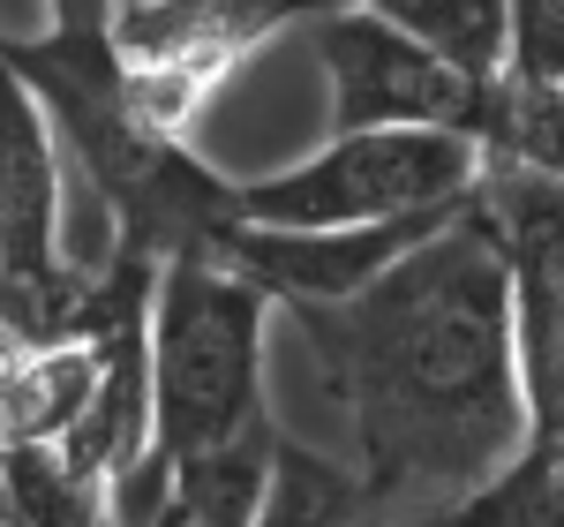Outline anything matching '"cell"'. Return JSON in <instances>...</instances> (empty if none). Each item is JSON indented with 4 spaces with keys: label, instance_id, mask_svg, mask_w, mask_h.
<instances>
[{
    "label": "cell",
    "instance_id": "obj_2",
    "mask_svg": "<svg viewBox=\"0 0 564 527\" xmlns=\"http://www.w3.org/2000/svg\"><path fill=\"white\" fill-rule=\"evenodd\" d=\"M15 76L31 84L45 121L61 136V159L98 189L113 249L143 264L218 257L226 234L241 226V181L218 174L188 136L151 129L129 106V68L106 39H0Z\"/></svg>",
    "mask_w": 564,
    "mask_h": 527
},
{
    "label": "cell",
    "instance_id": "obj_5",
    "mask_svg": "<svg viewBox=\"0 0 564 527\" xmlns=\"http://www.w3.org/2000/svg\"><path fill=\"white\" fill-rule=\"evenodd\" d=\"M347 0H121L113 53L129 68V106L166 136H188V121L257 45H271L286 23H316Z\"/></svg>",
    "mask_w": 564,
    "mask_h": 527
},
{
    "label": "cell",
    "instance_id": "obj_1",
    "mask_svg": "<svg viewBox=\"0 0 564 527\" xmlns=\"http://www.w3.org/2000/svg\"><path fill=\"white\" fill-rule=\"evenodd\" d=\"M294 316L347 407V467L384 520L475 497L534 444L505 257L475 204L369 294Z\"/></svg>",
    "mask_w": 564,
    "mask_h": 527
},
{
    "label": "cell",
    "instance_id": "obj_9",
    "mask_svg": "<svg viewBox=\"0 0 564 527\" xmlns=\"http://www.w3.org/2000/svg\"><path fill=\"white\" fill-rule=\"evenodd\" d=\"M361 15H377L414 45H430L444 68H459L467 84H505V31H512V0H347Z\"/></svg>",
    "mask_w": 564,
    "mask_h": 527
},
{
    "label": "cell",
    "instance_id": "obj_15",
    "mask_svg": "<svg viewBox=\"0 0 564 527\" xmlns=\"http://www.w3.org/2000/svg\"><path fill=\"white\" fill-rule=\"evenodd\" d=\"M121 15V0H45V31L53 39H106Z\"/></svg>",
    "mask_w": 564,
    "mask_h": 527
},
{
    "label": "cell",
    "instance_id": "obj_6",
    "mask_svg": "<svg viewBox=\"0 0 564 527\" xmlns=\"http://www.w3.org/2000/svg\"><path fill=\"white\" fill-rule=\"evenodd\" d=\"M475 212L505 257L512 294V347H520V392L534 415V438L564 430V181L481 159Z\"/></svg>",
    "mask_w": 564,
    "mask_h": 527
},
{
    "label": "cell",
    "instance_id": "obj_4",
    "mask_svg": "<svg viewBox=\"0 0 564 527\" xmlns=\"http://www.w3.org/2000/svg\"><path fill=\"white\" fill-rule=\"evenodd\" d=\"M481 189V143L444 129L324 136L308 159L241 181V226L271 234H347L422 212H459Z\"/></svg>",
    "mask_w": 564,
    "mask_h": 527
},
{
    "label": "cell",
    "instance_id": "obj_14",
    "mask_svg": "<svg viewBox=\"0 0 564 527\" xmlns=\"http://www.w3.org/2000/svg\"><path fill=\"white\" fill-rule=\"evenodd\" d=\"M106 497H113V527H188V513L174 505V467H166L159 444L135 460L129 475H113Z\"/></svg>",
    "mask_w": 564,
    "mask_h": 527
},
{
    "label": "cell",
    "instance_id": "obj_13",
    "mask_svg": "<svg viewBox=\"0 0 564 527\" xmlns=\"http://www.w3.org/2000/svg\"><path fill=\"white\" fill-rule=\"evenodd\" d=\"M505 84L512 90H564V0H512Z\"/></svg>",
    "mask_w": 564,
    "mask_h": 527
},
{
    "label": "cell",
    "instance_id": "obj_12",
    "mask_svg": "<svg viewBox=\"0 0 564 527\" xmlns=\"http://www.w3.org/2000/svg\"><path fill=\"white\" fill-rule=\"evenodd\" d=\"M257 527H391V520L369 505L354 467L279 438V467H271V497H263Z\"/></svg>",
    "mask_w": 564,
    "mask_h": 527
},
{
    "label": "cell",
    "instance_id": "obj_7",
    "mask_svg": "<svg viewBox=\"0 0 564 527\" xmlns=\"http://www.w3.org/2000/svg\"><path fill=\"white\" fill-rule=\"evenodd\" d=\"M308 45L332 76V136L444 129L481 143L497 84H467L459 68H444L430 45H414L406 31H391L361 8H332V15L308 23Z\"/></svg>",
    "mask_w": 564,
    "mask_h": 527
},
{
    "label": "cell",
    "instance_id": "obj_16",
    "mask_svg": "<svg viewBox=\"0 0 564 527\" xmlns=\"http://www.w3.org/2000/svg\"><path fill=\"white\" fill-rule=\"evenodd\" d=\"M0 527H31V513L15 505V490H8V483H0Z\"/></svg>",
    "mask_w": 564,
    "mask_h": 527
},
{
    "label": "cell",
    "instance_id": "obj_3",
    "mask_svg": "<svg viewBox=\"0 0 564 527\" xmlns=\"http://www.w3.org/2000/svg\"><path fill=\"white\" fill-rule=\"evenodd\" d=\"M263 332L271 294L218 257L159 264L151 294V392L166 467L271 430L263 415Z\"/></svg>",
    "mask_w": 564,
    "mask_h": 527
},
{
    "label": "cell",
    "instance_id": "obj_8",
    "mask_svg": "<svg viewBox=\"0 0 564 527\" xmlns=\"http://www.w3.org/2000/svg\"><path fill=\"white\" fill-rule=\"evenodd\" d=\"M61 136L0 45V271L15 287H53L76 264L61 249Z\"/></svg>",
    "mask_w": 564,
    "mask_h": 527
},
{
    "label": "cell",
    "instance_id": "obj_11",
    "mask_svg": "<svg viewBox=\"0 0 564 527\" xmlns=\"http://www.w3.org/2000/svg\"><path fill=\"white\" fill-rule=\"evenodd\" d=\"M271 467H279V430L234 438L204 460H181L174 505L188 513V527H257L263 497H271Z\"/></svg>",
    "mask_w": 564,
    "mask_h": 527
},
{
    "label": "cell",
    "instance_id": "obj_10",
    "mask_svg": "<svg viewBox=\"0 0 564 527\" xmlns=\"http://www.w3.org/2000/svg\"><path fill=\"white\" fill-rule=\"evenodd\" d=\"M391 527H564V438H534L475 497L414 513V520H391Z\"/></svg>",
    "mask_w": 564,
    "mask_h": 527
}]
</instances>
